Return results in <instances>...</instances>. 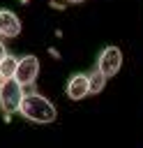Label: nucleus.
Here are the masks:
<instances>
[{"label": "nucleus", "mask_w": 143, "mask_h": 148, "mask_svg": "<svg viewBox=\"0 0 143 148\" xmlns=\"http://www.w3.org/2000/svg\"><path fill=\"white\" fill-rule=\"evenodd\" d=\"M7 53H9V51H7V46H5V42L0 39V60H2V58H5Z\"/></svg>", "instance_id": "nucleus-9"}, {"label": "nucleus", "mask_w": 143, "mask_h": 148, "mask_svg": "<svg viewBox=\"0 0 143 148\" xmlns=\"http://www.w3.org/2000/svg\"><path fill=\"white\" fill-rule=\"evenodd\" d=\"M18 111L23 118L32 120V123H53L58 111H55V104L46 97H42L39 92H23V99L18 104Z\"/></svg>", "instance_id": "nucleus-1"}, {"label": "nucleus", "mask_w": 143, "mask_h": 148, "mask_svg": "<svg viewBox=\"0 0 143 148\" xmlns=\"http://www.w3.org/2000/svg\"><path fill=\"white\" fill-rule=\"evenodd\" d=\"M16 65H18V58L12 56V53H7V56L0 60V74H2L5 79H12L14 72H16Z\"/></svg>", "instance_id": "nucleus-8"}, {"label": "nucleus", "mask_w": 143, "mask_h": 148, "mask_svg": "<svg viewBox=\"0 0 143 148\" xmlns=\"http://www.w3.org/2000/svg\"><path fill=\"white\" fill-rule=\"evenodd\" d=\"M37 74H39V58H37V56H23V58H18V65H16L14 79H16L23 88L35 86Z\"/></svg>", "instance_id": "nucleus-3"}, {"label": "nucleus", "mask_w": 143, "mask_h": 148, "mask_svg": "<svg viewBox=\"0 0 143 148\" xmlns=\"http://www.w3.org/2000/svg\"><path fill=\"white\" fill-rule=\"evenodd\" d=\"M0 35L2 37H18L21 35V21L12 9H0Z\"/></svg>", "instance_id": "nucleus-5"}, {"label": "nucleus", "mask_w": 143, "mask_h": 148, "mask_svg": "<svg viewBox=\"0 0 143 148\" xmlns=\"http://www.w3.org/2000/svg\"><path fill=\"white\" fill-rule=\"evenodd\" d=\"M2 81H5V76H2V74H0V86H2Z\"/></svg>", "instance_id": "nucleus-10"}, {"label": "nucleus", "mask_w": 143, "mask_h": 148, "mask_svg": "<svg viewBox=\"0 0 143 148\" xmlns=\"http://www.w3.org/2000/svg\"><path fill=\"white\" fill-rule=\"evenodd\" d=\"M85 76H88V95H97V92L104 90L106 76H104L99 69H95V72H90V74H85Z\"/></svg>", "instance_id": "nucleus-7"}, {"label": "nucleus", "mask_w": 143, "mask_h": 148, "mask_svg": "<svg viewBox=\"0 0 143 148\" xmlns=\"http://www.w3.org/2000/svg\"><path fill=\"white\" fill-rule=\"evenodd\" d=\"M122 67V51L118 46H106L101 53H99V60H97V69L108 79V76H115Z\"/></svg>", "instance_id": "nucleus-4"}, {"label": "nucleus", "mask_w": 143, "mask_h": 148, "mask_svg": "<svg viewBox=\"0 0 143 148\" xmlns=\"http://www.w3.org/2000/svg\"><path fill=\"white\" fill-rule=\"evenodd\" d=\"M85 95H88V76H85V74H74V76H69V81H67V97L74 99V102H78V99H83Z\"/></svg>", "instance_id": "nucleus-6"}, {"label": "nucleus", "mask_w": 143, "mask_h": 148, "mask_svg": "<svg viewBox=\"0 0 143 148\" xmlns=\"http://www.w3.org/2000/svg\"><path fill=\"white\" fill-rule=\"evenodd\" d=\"M69 2H85V0H69Z\"/></svg>", "instance_id": "nucleus-11"}, {"label": "nucleus", "mask_w": 143, "mask_h": 148, "mask_svg": "<svg viewBox=\"0 0 143 148\" xmlns=\"http://www.w3.org/2000/svg\"><path fill=\"white\" fill-rule=\"evenodd\" d=\"M23 86L12 76V79H5L2 86H0V109L12 113V111H18V104L23 99Z\"/></svg>", "instance_id": "nucleus-2"}]
</instances>
